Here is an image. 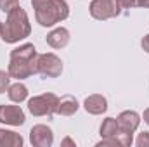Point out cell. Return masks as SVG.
Listing matches in <instances>:
<instances>
[{
    "instance_id": "30bf717a",
    "label": "cell",
    "mask_w": 149,
    "mask_h": 147,
    "mask_svg": "<svg viewBox=\"0 0 149 147\" xmlns=\"http://www.w3.org/2000/svg\"><path fill=\"white\" fill-rule=\"evenodd\" d=\"M83 109L87 111L88 114H94V116L104 114L108 111V101L101 94H92V95H88L83 101Z\"/></svg>"
},
{
    "instance_id": "7c38bea8",
    "label": "cell",
    "mask_w": 149,
    "mask_h": 147,
    "mask_svg": "<svg viewBox=\"0 0 149 147\" xmlns=\"http://www.w3.org/2000/svg\"><path fill=\"white\" fill-rule=\"evenodd\" d=\"M78 109H80V104H78V101L73 95H64V97L59 99L56 114H59V116H73Z\"/></svg>"
},
{
    "instance_id": "52a82bcc",
    "label": "cell",
    "mask_w": 149,
    "mask_h": 147,
    "mask_svg": "<svg viewBox=\"0 0 149 147\" xmlns=\"http://www.w3.org/2000/svg\"><path fill=\"white\" fill-rule=\"evenodd\" d=\"M24 121H26V116H24V111L21 109V106L0 104V123L10 125V126H21L24 125Z\"/></svg>"
},
{
    "instance_id": "8fae6325",
    "label": "cell",
    "mask_w": 149,
    "mask_h": 147,
    "mask_svg": "<svg viewBox=\"0 0 149 147\" xmlns=\"http://www.w3.org/2000/svg\"><path fill=\"white\" fill-rule=\"evenodd\" d=\"M45 40H47V43H49L52 49H64V47L70 43L71 35H70V30H68V28L59 26V28L52 30V31L47 35Z\"/></svg>"
},
{
    "instance_id": "e0dca14e",
    "label": "cell",
    "mask_w": 149,
    "mask_h": 147,
    "mask_svg": "<svg viewBox=\"0 0 149 147\" xmlns=\"http://www.w3.org/2000/svg\"><path fill=\"white\" fill-rule=\"evenodd\" d=\"M9 87H10V74H9V71L0 69V94L7 92Z\"/></svg>"
},
{
    "instance_id": "277c9868",
    "label": "cell",
    "mask_w": 149,
    "mask_h": 147,
    "mask_svg": "<svg viewBox=\"0 0 149 147\" xmlns=\"http://www.w3.org/2000/svg\"><path fill=\"white\" fill-rule=\"evenodd\" d=\"M121 9H123V0H92L88 12L94 19L106 21L120 16Z\"/></svg>"
},
{
    "instance_id": "d6986e66",
    "label": "cell",
    "mask_w": 149,
    "mask_h": 147,
    "mask_svg": "<svg viewBox=\"0 0 149 147\" xmlns=\"http://www.w3.org/2000/svg\"><path fill=\"white\" fill-rule=\"evenodd\" d=\"M135 146L137 147H149V132L139 133V137H137V140H135Z\"/></svg>"
},
{
    "instance_id": "ac0fdd59",
    "label": "cell",
    "mask_w": 149,
    "mask_h": 147,
    "mask_svg": "<svg viewBox=\"0 0 149 147\" xmlns=\"http://www.w3.org/2000/svg\"><path fill=\"white\" fill-rule=\"evenodd\" d=\"M17 5H19V0H0V10L5 12V14H9Z\"/></svg>"
},
{
    "instance_id": "4fadbf2b",
    "label": "cell",
    "mask_w": 149,
    "mask_h": 147,
    "mask_svg": "<svg viewBox=\"0 0 149 147\" xmlns=\"http://www.w3.org/2000/svg\"><path fill=\"white\" fill-rule=\"evenodd\" d=\"M24 144L23 137L12 130L0 128V147H21Z\"/></svg>"
},
{
    "instance_id": "7a4b0ae2",
    "label": "cell",
    "mask_w": 149,
    "mask_h": 147,
    "mask_svg": "<svg viewBox=\"0 0 149 147\" xmlns=\"http://www.w3.org/2000/svg\"><path fill=\"white\" fill-rule=\"evenodd\" d=\"M35 9V19L40 26L50 28L70 16V5L66 0H31Z\"/></svg>"
},
{
    "instance_id": "7402d4cb",
    "label": "cell",
    "mask_w": 149,
    "mask_h": 147,
    "mask_svg": "<svg viewBox=\"0 0 149 147\" xmlns=\"http://www.w3.org/2000/svg\"><path fill=\"white\" fill-rule=\"evenodd\" d=\"M137 7H144V9H149V0H137Z\"/></svg>"
},
{
    "instance_id": "603a6c76",
    "label": "cell",
    "mask_w": 149,
    "mask_h": 147,
    "mask_svg": "<svg viewBox=\"0 0 149 147\" xmlns=\"http://www.w3.org/2000/svg\"><path fill=\"white\" fill-rule=\"evenodd\" d=\"M61 146H73V147H74V140H71L70 137H66V139L61 142Z\"/></svg>"
},
{
    "instance_id": "2e32d148",
    "label": "cell",
    "mask_w": 149,
    "mask_h": 147,
    "mask_svg": "<svg viewBox=\"0 0 149 147\" xmlns=\"http://www.w3.org/2000/svg\"><path fill=\"white\" fill-rule=\"evenodd\" d=\"M114 139H116L118 146H121V147H130L134 144V133H130V132H121L120 130L114 135Z\"/></svg>"
},
{
    "instance_id": "9c48e42d",
    "label": "cell",
    "mask_w": 149,
    "mask_h": 147,
    "mask_svg": "<svg viewBox=\"0 0 149 147\" xmlns=\"http://www.w3.org/2000/svg\"><path fill=\"white\" fill-rule=\"evenodd\" d=\"M116 121H118V128H120L121 132H130V133H134V132L139 128V125H141V116H139V112H135V111H123V112L118 114Z\"/></svg>"
},
{
    "instance_id": "3957f363",
    "label": "cell",
    "mask_w": 149,
    "mask_h": 147,
    "mask_svg": "<svg viewBox=\"0 0 149 147\" xmlns=\"http://www.w3.org/2000/svg\"><path fill=\"white\" fill-rule=\"evenodd\" d=\"M57 104H59V97L52 92L42 94V95H35L28 101V111L33 116H54L57 111Z\"/></svg>"
},
{
    "instance_id": "6da1fadb",
    "label": "cell",
    "mask_w": 149,
    "mask_h": 147,
    "mask_svg": "<svg viewBox=\"0 0 149 147\" xmlns=\"http://www.w3.org/2000/svg\"><path fill=\"white\" fill-rule=\"evenodd\" d=\"M31 35V24H30V17L26 14V10L17 5L16 9H12L7 14L5 23H2V31L0 38L5 43H17L24 38Z\"/></svg>"
},
{
    "instance_id": "d4e9b609",
    "label": "cell",
    "mask_w": 149,
    "mask_h": 147,
    "mask_svg": "<svg viewBox=\"0 0 149 147\" xmlns=\"http://www.w3.org/2000/svg\"><path fill=\"white\" fill-rule=\"evenodd\" d=\"M0 31H2V21H0Z\"/></svg>"
},
{
    "instance_id": "8992f818",
    "label": "cell",
    "mask_w": 149,
    "mask_h": 147,
    "mask_svg": "<svg viewBox=\"0 0 149 147\" xmlns=\"http://www.w3.org/2000/svg\"><path fill=\"white\" fill-rule=\"evenodd\" d=\"M37 66H38V74H42L45 78H57L63 73V61L52 52L38 54Z\"/></svg>"
},
{
    "instance_id": "5b68a950",
    "label": "cell",
    "mask_w": 149,
    "mask_h": 147,
    "mask_svg": "<svg viewBox=\"0 0 149 147\" xmlns=\"http://www.w3.org/2000/svg\"><path fill=\"white\" fill-rule=\"evenodd\" d=\"M37 57H33V59L10 57V61H9V68H7V71H9V74H10V78H16L17 81H21V80L30 78L31 74H38Z\"/></svg>"
},
{
    "instance_id": "cb8c5ba5",
    "label": "cell",
    "mask_w": 149,
    "mask_h": 147,
    "mask_svg": "<svg viewBox=\"0 0 149 147\" xmlns=\"http://www.w3.org/2000/svg\"><path fill=\"white\" fill-rule=\"evenodd\" d=\"M142 118H144V121H146V123L149 125V107H148L146 111H144V114H142Z\"/></svg>"
},
{
    "instance_id": "9a60e30c",
    "label": "cell",
    "mask_w": 149,
    "mask_h": 147,
    "mask_svg": "<svg viewBox=\"0 0 149 147\" xmlns=\"http://www.w3.org/2000/svg\"><path fill=\"white\" fill-rule=\"evenodd\" d=\"M99 132H101V137H102V139H106V137H114V135L120 132L116 118H106V119L102 121Z\"/></svg>"
},
{
    "instance_id": "ba28073f",
    "label": "cell",
    "mask_w": 149,
    "mask_h": 147,
    "mask_svg": "<svg viewBox=\"0 0 149 147\" xmlns=\"http://www.w3.org/2000/svg\"><path fill=\"white\" fill-rule=\"evenodd\" d=\"M30 142L35 147H50L54 144V133L47 125H35L30 130Z\"/></svg>"
},
{
    "instance_id": "5bb4252c",
    "label": "cell",
    "mask_w": 149,
    "mask_h": 147,
    "mask_svg": "<svg viewBox=\"0 0 149 147\" xmlns=\"http://www.w3.org/2000/svg\"><path fill=\"white\" fill-rule=\"evenodd\" d=\"M7 95H9V99H10L12 102L21 104L23 101L28 99V88H26V85H23L21 81H17V83L10 85V87L7 88Z\"/></svg>"
},
{
    "instance_id": "ffe728a7",
    "label": "cell",
    "mask_w": 149,
    "mask_h": 147,
    "mask_svg": "<svg viewBox=\"0 0 149 147\" xmlns=\"http://www.w3.org/2000/svg\"><path fill=\"white\" fill-rule=\"evenodd\" d=\"M141 47H142V50H144V52H148V54H149V35H146V37L141 40Z\"/></svg>"
},
{
    "instance_id": "44dd1931",
    "label": "cell",
    "mask_w": 149,
    "mask_h": 147,
    "mask_svg": "<svg viewBox=\"0 0 149 147\" xmlns=\"http://www.w3.org/2000/svg\"><path fill=\"white\" fill-rule=\"evenodd\" d=\"M137 7V0H123V9H134Z\"/></svg>"
}]
</instances>
